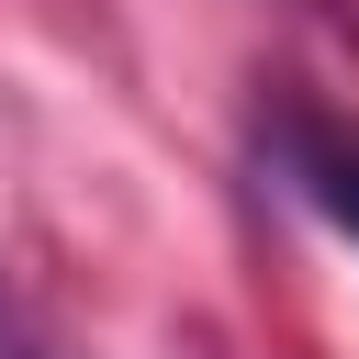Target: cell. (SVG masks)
<instances>
[{
    "instance_id": "obj_1",
    "label": "cell",
    "mask_w": 359,
    "mask_h": 359,
    "mask_svg": "<svg viewBox=\"0 0 359 359\" xmlns=\"http://www.w3.org/2000/svg\"><path fill=\"white\" fill-rule=\"evenodd\" d=\"M258 157H269V180L303 202V213H325L348 247H359V123H337V112H269V135H258Z\"/></svg>"
}]
</instances>
